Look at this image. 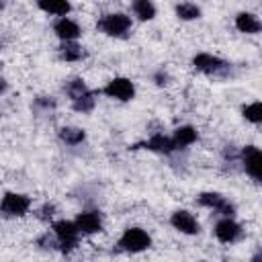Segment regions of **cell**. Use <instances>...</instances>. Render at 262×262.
<instances>
[{
    "instance_id": "6da1fadb",
    "label": "cell",
    "mask_w": 262,
    "mask_h": 262,
    "mask_svg": "<svg viewBox=\"0 0 262 262\" xmlns=\"http://www.w3.org/2000/svg\"><path fill=\"white\" fill-rule=\"evenodd\" d=\"M149 246H151V237L141 227H127L123 231V235L119 237V242H117V250L119 252H129V254L143 252Z\"/></svg>"
},
{
    "instance_id": "7a4b0ae2",
    "label": "cell",
    "mask_w": 262,
    "mask_h": 262,
    "mask_svg": "<svg viewBox=\"0 0 262 262\" xmlns=\"http://www.w3.org/2000/svg\"><path fill=\"white\" fill-rule=\"evenodd\" d=\"M96 27L108 37H127V33L131 31V16H127L125 12H111L104 14L96 23Z\"/></svg>"
},
{
    "instance_id": "3957f363",
    "label": "cell",
    "mask_w": 262,
    "mask_h": 262,
    "mask_svg": "<svg viewBox=\"0 0 262 262\" xmlns=\"http://www.w3.org/2000/svg\"><path fill=\"white\" fill-rule=\"evenodd\" d=\"M53 233H55V239L59 244V250L63 254H70L76 246H78V237H80V231L76 227L74 221H66V219H59L55 221L53 225Z\"/></svg>"
},
{
    "instance_id": "277c9868",
    "label": "cell",
    "mask_w": 262,
    "mask_h": 262,
    "mask_svg": "<svg viewBox=\"0 0 262 262\" xmlns=\"http://www.w3.org/2000/svg\"><path fill=\"white\" fill-rule=\"evenodd\" d=\"M31 207V199L20 192H6L0 201V213L4 217H23Z\"/></svg>"
},
{
    "instance_id": "5b68a950",
    "label": "cell",
    "mask_w": 262,
    "mask_h": 262,
    "mask_svg": "<svg viewBox=\"0 0 262 262\" xmlns=\"http://www.w3.org/2000/svg\"><path fill=\"white\" fill-rule=\"evenodd\" d=\"M102 94H106L108 98H115V100H121V102H127L135 96V84L129 80V78H113L104 88H102Z\"/></svg>"
},
{
    "instance_id": "8992f818",
    "label": "cell",
    "mask_w": 262,
    "mask_h": 262,
    "mask_svg": "<svg viewBox=\"0 0 262 262\" xmlns=\"http://www.w3.org/2000/svg\"><path fill=\"white\" fill-rule=\"evenodd\" d=\"M242 164H244L246 174L254 182H260V178H262V156H260V149L256 145H246L242 149Z\"/></svg>"
},
{
    "instance_id": "52a82bcc",
    "label": "cell",
    "mask_w": 262,
    "mask_h": 262,
    "mask_svg": "<svg viewBox=\"0 0 262 262\" xmlns=\"http://www.w3.org/2000/svg\"><path fill=\"white\" fill-rule=\"evenodd\" d=\"M196 203L201 207H209V209L217 211L223 217H233V213H235V207L223 194H219V192H203V194H199Z\"/></svg>"
},
{
    "instance_id": "ba28073f",
    "label": "cell",
    "mask_w": 262,
    "mask_h": 262,
    "mask_svg": "<svg viewBox=\"0 0 262 262\" xmlns=\"http://www.w3.org/2000/svg\"><path fill=\"white\" fill-rule=\"evenodd\" d=\"M170 223H172L174 229H178L180 233H186V235H194V233H199V229H201L196 217H194L190 211H184V209L174 211L172 217H170Z\"/></svg>"
},
{
    "instance_id": "9c48e42d",
    "label": "cell",
    "mask_w": 262,
    "mask_h": 262,
    "mask_svg": "<svg viewBox=\"0 0 262 262\" xmlns=\"http://www.w3.org/2000/svg\"><path fill=\"white\" fill-rule=\"evenodd\" d=\"M239 235H242V227L231 217H223V219L217 221V225H215V237L221 244H233V242L239 239Z\"/></svg>"
},
{
    "instance_id": "30bf717a",
    "label": "cell",
    "mask_w": 262,
    "mask_h": 262,
    "mask_svg": "<svg viewBox=\"0 0 262 262\" xmlns=\"http://www.w3.org/2000/svg\"><path fill=\"white\" fill-rule=\"evenodd\" d=\"M192 66L196 72H203V74H219V72L227 70V63L211 53H196L192 57Z\"/></svg>"
},
{
    "instance_id": "8fae6325",
    "label": "cell",
    "mask_w": 262,
    "mask_h": 262,
    "mask_svg": "<svg viewBox=\"0 0 262 262\" xmlns=\"http://www.w3.org/2000/svg\"><path fill=\"white\" fill-rule=\"evenodd\" d=\"M74 223H76L78 231L84 233V235L102 231V219H100V213L98 211H82V213H78V217L74 219Z\"/></svg>"
},
{
    "instance_id": "7c38bea8",
    "label": "cell",
    "mask_w": 262,
    "mask_h": 262,
    "mask_svg": "<svg viewBox=\"0 0 262 262\" xmlns=\"http://www.w3.org/2000/svg\"><path fill=\"white\" fill-rule=\"evenodd\" d=\"M53 33L61 39V43H70V41H76L82 31H80V27H78L76 20H72L70 16H61V18L55 20Z\"/></svg>"
},
{
    "instance_id": "4fadbf2b",
    "label": "cell",
    "mask_w": 262,
    "mask_h": 262,
    "mask_svg": "<svg viewBox=\"0 0 262 262\" xmlns=\"http://www.w3.org/2000/svg\"><path fill=\"white\" fill-rule=\"evenodd\" d=\"M137 147H145V149H149V151H158V154H172V151H174L172 139H170L168 135H164V133H156V135H151L147 141L137 143L133 149H137Z\"/></svg>"
},
{
    "instance_id": "5bb4252c",
    "label": "cell",
    "mask_w": 262,
    "mask_h": 262,
    "mask_svg": "<svg viewBox=\"0 0 262 262\" xmlns=\"http://www.w3.org/2000/svg\"><path fill=\"white\" fill-rule=\"evenodd\" d=\"M170 139H172L174 149H184V147L192 145V143L199 139V133H196L194 127H190V125H182V127L174 129V135H172Z\"/></svg>"
},
{
    "instance_id": "9a60e30c",
    "label": "cell",
    "mask_w": 262,
    "mask_h": 262,
    "mask_svg": "<svg viewBox=\"0 0 262 262\" xmlns=\"http://www.w3.org/2000/svg\"><path fill=\"white\" fill-rule=\"evenodd\" d=\"M235 29H237L239 33L254 35V33H258V31L262 29V25H260V20H258L256 14H252V12H239V14L235 16Z\"/></svg>"
},
{
    "instance_id": "2e32d148",
    "label": "cell",
    "mask_w": 262,
    "mask_h": 262,
    "mask_svg": "<svg viewBox=\"0 0 262 262\" xmlns=\"http://www.w3.org/2000/svg\"><path fill=\"white\" fill-rule=\"evenodd\" d=\"M37 6L43 10V12H47V14H55V16H66L70 10H72V4L70 2H66V0H41V2H37Z\"/></svg>"
},
{
    "instance_id": "e0dca14e",
    "label": "cell",
    "mask_w": 262,
    "mask_h": 262,
    "mask_svg": "<svg viewBox=\"0 0 262 262\" xmlns=\"http://www.w3.org/2000/svg\"><path fill=\"white\" fill-rule=\"evenodd\" d=\"M59 57L63 61H78L84 57V47L78 45L76 41H70V43H61L59 47Z\"/></svg>"
},
{
    "instance_id": "ac0fdd59",
    "label": "cell",
    "mask_w": 262,
    "mask_h": 262,
    "mask_svg": "<svg viewBox=\"0 0 262 262\" xmlns=\"http://www.w3.org/2000/svg\"><path fill=\"white\" fill-rule=\"evenodd\" d=\"M59 139L68 145H78L86 139V133H84V129H78V127H61L59 129Z\"/></svg>"
},
{
    "instance_id": "d6986e66",
    "label": "cell",
    "mask_w": 262,
    "mask_h": 262,
    "mask_svg": "<svg viewBox=\"0 0 262 262\" xmlns=\"http://www.w3.org/2000/svg\"><path fill=\"white\" fill-rule=\"evenodd\" d=\"M131 8L139 20H151L156 16V6L149 0H137V2H133Z\"/></svg>"
},
{
    "instance_id": "ffe728a7",
    "label": "cell",
    "mask_w": 262,
    "mask_h": 262,
    "mask_svg": "<svg viewBox=\"0 0 262 262\" xmlns=\"http://www.w3.org/2000/svg\"><path fill=\"white\" fill-rule=\"evenodd\" d=\"M176 16L180 18V20H194V18H199L201 16V8L196 6V4H192V2H182V4H176Z\"/></svg>"
},
{
    "instance_id": "44dd1931",
    "label": "cell",
    "mask_w": 262,
    "mask_h": 262,
    "mask_svg": "<svg viewBox=\"0 0 262 262\" xmlns=\"http://www.w3.org/2000/svg\"><path fill=\"white\" fill-rule=\"evenodd\" d=\"M96 94L94 92H86V94H82V96H78L76 100H72V106H74V111H78V113H90L92 108H94V102H96V98H94Z\"/></svg>"
},
{
    "instance_id": "7402d4cb",
    "label": "cell",
    "mask_w": 262,
    "mask_h": 262,
    "mask_svg": "<svg viewBox=\"0 0 262 262\" xmlns=\"http://www.w3.org/2000/svg\"><path fill=\"white\" fill-rule=\"evenodd\" d=\"M66 92H68V96H70L72 100H76L78 96H82V94L88 92V86L84 84L82 78H74V80H70V82L66 84Z\"/></svg>"
},
{
    "instance_id": "603a6c76",
    "label": "cell",
    "mask_w": 262,
    "mask_h": 262,
    "mask_svg": "<svg viewBox=\"0 0 262 262\" xmlns=\"http://www.w3.org/2000/svg\"><path fill=\"white\" fill-rule=\"evenodd\" d=\"M242 115H244L246 121L258 125V123L262 121V104H260V102H252V104H248V106L242 108Z\"/></svg>"
},
{
    "instance_id": "cb8c5ba5",
    "label": "cell",
    "mask_w": 262,
    "mask_h": 262,
    "mask_svg": "<svg viewBox=\"0 0 262 262\" xmlns=\"http://www.w3.org/2000/svg\"><path fill=\"white\" fill-rule=\"evenodd\" d=\"M166 80H168V74H164V72H158V74H156V84H158V86L168 84Z\"/></svg>"
},
{
    "instance_id": "d4e9b609",
    "label": "cell",
    "mask_w": 262,
    "mask_h": 262,
    "mask_svg": "<svg viewBox=\"0 0 262 262\" xmlns=\"http://www.w3.org/2000/svg\"><path fill=\"white\" fill-rule=\"evenodd\" d=\"M4 90H6V82H4V80H2V78H0V94H2V92H4Z\"/></svg>"
},
{
    "instance_id": "484cf974",
    "label": "cell",
    "mask_w": 262,
    "mask_h": 262,
    "mask_svg": "<svg viewBox=\"0 0 262 262\" xmlns=\"http://www.w3.org/2000/svg\"><path fill=\"white\" fill-rule=\"evenodd\" d=\"M0 10H2V4H0Z\"/></svg>"
}]
</instances>
